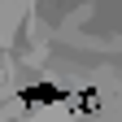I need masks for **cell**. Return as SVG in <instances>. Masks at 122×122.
<instances>
[{"instance_id":"cell-1","label":"cell","mask_w":122,"mask_h":122,"mask_svg":"<svg viewBox=\"0 0 122 122\" xmlns=\"http://www.w3.org/2000/svg\"><path fill=\"white\" fill-rule=\"evenodd\" d=\"M57 100H61V87H52V83L26 87V105H57Z\"/></svg>"}]
</instances>
